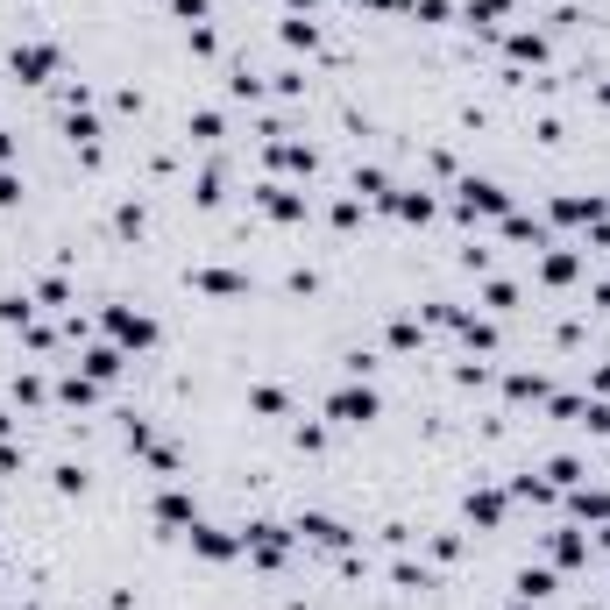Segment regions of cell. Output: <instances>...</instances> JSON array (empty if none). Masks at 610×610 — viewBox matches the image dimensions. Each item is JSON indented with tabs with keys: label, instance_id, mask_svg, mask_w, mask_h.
I'll return each instance as SVG.
<instances>
[{
	"label": "cell",
	"instance_id": "6da1fadb",
	"mask_svg": "<svg viewBox=\"0 0 610 610\" xmlns=\"http://www.w3.org/2000/svg\"><path fill=\"white\" fill-rule=\"evenodd\" d=\"M454 213H462V220H504L511 213V199H504V185L497 178H462V185H454Z\"/></svg>",
	"mask_w": 610,
	"mask_h": 610
},
{
	"label": "cell",
	"instance_id": "7a4b0ae2",
	"mask_svg": "<svg viewBox=\"0 0 610 610\" xmlns=\"http://www.w3.org/2000/svg\"><path fill=\"white\" fill-rule=\"evenodd\" d=\"M107 334L114 348H157V320L135 313V305H107Z\"/></svg>",
	"mask_w": 610,
	"mask_h": 610
},
{
	"label": "cell",
	"instance_id": "3957f363",
	"mask_svg": "<svg viewBox=\"0 0 610 610\" xmlns=\"http://www.w3.org/2000/svg\"><path fill=\"white\" fill-rule=\"evenodd\" d=\"M376 412H384V405H376L369 384H341V391L327 398V419H334V426H369Z\"/></svg>",
	"mask_w": 610,
	"mask_h": 610
},
{
	"label": "cell",
	"instance_id": "277c9868",
	"mask_svg": "<svg viewBox=\"0 0 610 610\" xmlns=\"http://www.w3.org/2000/svg\"><path fill=\"white\" fill-rule=\"evenodd\" d=\"M8 71H15L22 86L57 79V43H15V50H8Z\"/></svg>",
	"mask_w": 610,
	"mask_h": 610
},
{
	"label": "cell",
	"instance_id": "5b68a950",
	"mask_svg": "<svg viewBox=\"0 0 610 610\" xmlns=\"http://www.w3.org/2000/svg\"><path fill=\"white\" fill-rule=\"evenodd\" d=\"M242 554H249L256 568H277V561L291 554V532H284V525H249V532H242Z\"/></svg>",
	"mask_w": 610,
	"mask_h": 610
},
{
	"label": "cell",
	"instance_id": "8992f818",
	"mask_svg": "<svg viewBox=\"0 0 610 610\" xmlns=\"http://www.w3.org/2000/svg\"><path fill=\"white\" fill-rule=\"evenodd\" d=\"M192 554H199V561H235V554H242V532H227V525H192Z\"/></svg>",
	"mask_w": 610,
	"mask_h": 610
},
{
	"label": "cell",
	"instance_id": "52a82bcc",
	"mask_svg": "<svg viewBox=\"0 0 610 610\" xmlns=\"http://www.w3.org/2000/svg\"><path fill=\"white\" fill-rule=\"evenodd\" d=\"M469 525H483V532H497L504 525V511H511V490H469Z\"/></svg>",
	"mask_w": 610,
	"mask_h": 610
},
{
	"label": "cell",
	"instance_id": "ba28073f",
	"mask_svg": "<svg viewBox=\"0 0 610 610\" xmlns=\"http://www.w3.org/2000/svg\"><path fill=\"white\" fill-rule=\"evenodd\" d=\"M291 532H298V540H313V547H348V525H341V518H327V511H305Z\"/></svg>",
	"mask_w": 610,
	"mask_h": 610
},
{
	"label": "cell",
	"instance_id": "9c48e42d",
	"mask_svg": "<svg viewBox=\"0 0 610 610\" xmlns=\"http://www.w3.org/2000/svg\"><path fill=\"white\" fill-rule=\"evenodd\" d=\"M157 525H164V532H192V525H199V504H192L185 490H164V497H157Z\"/></svg>",
	"mask_w": 610,
	"mask_h": 610
},
{
	"label": "cell",
	"instance_id": "30bf717a",
	"mask_svg": "<svg viewBox=\"0 0 610 610\" xmlns=\"http://www.w3.org/2000/svg\"><path fill=\"white\" fill-rule=\"evenodd\" d=\"M256 206H263L270 220H305V199H298L291 185H256Z\"/></svg>",
	"mask_w": 610,
	"mask_h": 610
},
{
	"label": "cell",
	"instance_id": "8fae6325",
	"mask_svg": "<svg viewBox=\"0 0 610 610\" xmlns=\"http://www.w3.org/2000/svg\"><path fill=\"white\" fill-rule=\"evenodd\" d=\"M192 284H199L206 298H242V291H249L242 270H192Z\"/></svg>",
	"mask_w": 610,
	"mask_h": 610
},
{
	"label": "cell",
	"instance_id": "7c38bea8",
	"mask_svg": "<svg viewBox=\"0 0 610 610\" xmlns=\"http://www.w3.org/2000/svg\"><path fill=\"white\" fill-rule=\"evenodd\" d=\"M511 589H518V603H547L554 596V568H518Z\"/></svg>",
	"mask_w": 610,
	"mask_h": 610
},
{
	"label": "cell",
	"instance_id": "4fadbf2b",
	"mask_svg": "<svg viewBox=\"0 0 610 610\" xmlns=\"http://www.w3.org/2000/svg\"><path fill=\"white\" fill-rule=\"evenodd\" d=\"M79 369L93 376V384H114V376H121V348H86Z\"/></svg>",
	"mask_w": 610,
	"mask_h": 610
},
{
	"label": "cell",
	"instance_id": "5bb4252c",
	"mask_svg": "<svg viewBox=\"0 0 610 610\" xmlns=\"http://www.w3.org/2000/svg\"><path fill=\"white\" fill-rule=\"evenodd\" d=\"M575 518L582 525H610V490H582L575 483Z\"/></svg>",
	"mask_w": 610,
	"mask_h": 610
},
{
	"label": "cell",
	"instance_id": "9a60e30c",
	"mask_svg": "<svg viewBox=\"0 0 610 610\" xmlns=\"http://www.w3.org/2000/svg\"><path fill=\"white\" fill-rule=\"evenodd\" d=\"M277 36H284V50H313V43H320V22H313V15H291Z\"/></svg>",
	"mask_w": 610,
	"mask_h": 610
},
{
	"label": "cell",
	"instance_id": "2e32d148",
	"mask_svg": "<svg viewBox=\"0 0 610 610\" xmlns=\"http://www.w3.org/2000/svg\"><path fill=\"white\" fill-rule=\"evenodd\" d=\"M554 561H561V568H582V561H589V540H582L575 525H568V532H554Z\"/></svg>",
	"mask_w": 610,
	"mask_h": 610
},
{
	"label": "cell",
	"instance_id": "e0dca14e",
	"mask_svg": "<svg viewBox=\"0 0 610 610\" xmlns=\"http://www.w3.org/2000/svg\"><path fill=\"white\" fill-rule=\"evenodd\" d=\"M57 398H64V405H93V398H100V384H93L86 369H71L64 384H57Z\"/></svg>",
	"mask_w": 610,
	"mask_h": 610
},
{
	"label": "cell",
	"instance_id": "ac0fdd59",
	"mask_svg": "<svg viewBox=\"0 0 610 610\" xmlns=\"http://www.w3.org/2000/svg\"><path fill=\"white\" fill-rule=\"evenodd\" d=\"M575 270H582V256H575V249H554V256L540 263V277H547V284H575Z\"/></svg>",
	"mask_w": 610,
	"mask_h": 610
},
{
	"label": "cell",
	"instance_id": "d6986e66",
	"mask_svg": "<svg viewBox=\"0 0 610 610\" xmlns=\"http://www.w3.org/2000/svg\"><path fill=\"white\" fill-rule=\"evenodd\" d=\"M64 135H71V142H86V149H93V142H100V121H93V114H86V107H64Z\"/></svg>",
	"mask_w": 610,
	"mask_h": 610
},
{
	"label": "cell",
	"instance_id": "ffe728a7",
	"mask_svg": "<svg viewBox=\"0 0 610 610\" xmlns=\"http://www.w3.org/2000/svg\"><path fill=\"white\" fill-rule=\"evenodd\" d=\"M391 213L398 220H433V199L426 192H391Z\"/></svg>",
	"mask_w": 610,
	"mask_h": 610
},
{
	"label": "cell",
	"instance_id": "44dd1931",
	"mask_svg": "<svg viewBox=\"0 0 610 610\" xmlns=\"http://www.w3.org/2000/svg\"><path fill=\"white\" fill-rule=\"evenodd\" d=\"M284 405H291V398H284L277 384H256V391H249V412H263V419H284Z\"/></svg>",
	"mask_w": 610,
	"mask_h": 610
},
{
	"label": "cell",
	"instance_id": "7402d4cb",
	"mask_svg": "<svg viewBox=\"0 0 610 610\" xmlns=\"http://www.w3.org/2000/svg\"><path fill=\"white\" fill-rule=\"evenodd\" d=\"M547 483H554V490H575V483H582V462H575V454H554V462H547Z\"/></svg>",
	"mask_w": 610,
	"mask_h": 610
},
{
	"label": "cell",
	"instance_id": "603a6c76",
	"mask_svg": "<svg viewBox=\"0 0 610 610\" xmlns=\"http://www.w3.org/2000/svg\"><path fill=\"white\" fill-rule=\"evenodd\" d=\"M504 242H532V249H540L547 235H540V220H525V213H504Z\"/></svg>",
	"mask_w": 610,
	"mask_h": 610
},
{
	"label": "cell",
	"instance_id": "cb8c5ba5",
	"mask_svg": "<svg viewBox=\"0 0 610 610\" xmlns=\"http://www.w3.org/2000/svg\"><path fill=\"white\" fill-rule=\"evenodd\" d=\"M355 192L376 199V206H391V178H384V171H355Z\"/></svg>",
	"mask_w": 610,
	"mask_h": 610
},
{
	"label": "cell",
	"instance_id": "d4e9b609",
	"mask_svg": "<svg viewBox=\"0 0 610 610\" xmlns=\"http://www.w3.org/2000/svg\"><path fill=\"white\" fill-rule=\"evenodd\" d=\"M483 305H490V313H518V284H483Z\"/></svg>",
	"mask_w": 610,
	"mask_h": 610
},
{
	"label": "cell",
	"instance_id": "484cf974",
	"mask_svg": "<svg viewBox=\"0 0 610 610\" xmlns=\"http://www.w3.org/2000/svg\"><path fill=\"white\" fill-rule=\"evenodd\" d=\"M504 391H511L518 405H532V398H547V376H525V369H518V376H511V384H504Z\"/></svg>",
	"mask_w": 610,
	"mask_h": 610
},
{
	"label": "cell",
	"instance_id": "4316f807",
	"mask_svg": "<svg viewBox=\"0 0 610 610\" xmlns=\"http://www.w3.org/2000/svg\"><path fill=\"white\" fill-rule=\"evenodd\" d=\"M419 341H426V327H419V320H391V348H398V355H412Z\"/></svg>",
	"mask_w": 610,
	"mask_h": 610
},
{
	"label": "cell",
	"instance_id": "83f0119b",
	"mask_svg": "<svg viewBox=\"0 0 610 610\" xmlns=\"http://www.w3.org/2000/svg\"><path fill=\"white\" fill-rule=\"evenodd\" d=\"M575 426H589L596 440H610V398H596V405H582V419Z\"/></svg>",
	"mask_w": 610,
	"mask_h": 610
},
{
	"label": "cell",
	"instance_id": "f1b7e54d",
	"mask_svg": "<svg viewBox=\"0 0 610 610\" xmlns=\"http://www.w3.org/2000/svg\"><path fill=\"white\" fill-rule=\"evenodd\" d=\"M220 128H227L220 114H192V121H185V135H192V142H220Z\"/></svg>",
	"mask_w": 610,
	"mask_h": 610
},
{
	"label": "cell",
	"instance_id": "f546056e",
	"mask_svg": "<svg viewBox=\"0 0 610 610\" xmlns=\"http://www.w3.org/2000/svg\"><path fill=\"white\" fill-rule=\"evenodd\" d=\"M391 582H398V589H433V575H426V568H412V561H398V568H391Z\"/></svg>",
	"mask_w": 610,
	"mask_h": 610
},
{
	"label": "cell",
	"instance_id": "4dcf8cb0",
	"mask_svg": "<svg viewBox=\"0 0 610 610\" xmlns=\"http://www.w3.org/2000/svg\"><path fill=\"white\" fill-rule=\"evenodd\" d=\"M511 0H469V22H504Z\"/></svg>",
	"mask_w": 610,
	"mask_h": 610
},
{
	"label": "cell",
	"instance_id": "1f68e13d",
	"mask_svg": "<svg viewBox=\"0 0 610 610\" xmlns=\"http://www.w3.org/2000/svg\"><path fill=\"white\" fill-rule=\"evenodd\" d=\"M0 320H8V327H29V298L8 291V298H0Z\"/></svg>",
	"mask_w": 610,
	"mask_h": 610
},
{
	"label": "cell",
	"instance_id": "d6a6232c",
	"mask_svg": "<svg viewBox=\"0 0 610 610\" xmlns=\"http://www.w3.org/2000/svg\"><path fill=\"white\" fill-rule=\"evenodd\" d=\"M511 57H525V64H540V57H547V43H540V36H511Z\"/></svg>",
	"mask_w": 610,
	"mask_h": 610
},
{
	"label": "cell",
	"instance_id": "836d02e7",
	"mask_svg": "<svg viewBox=\"0 0 610 610\" xmlns=\"http://www.w3.org/2000/svg\"><path fill=\"white\" fill-rule=\"evenodd\" d=\"M412 15L419 22H447V0H412Z\"/></svg>",
	"mask_w": 610,
	"mask_h": 610
},
{
	"label": "cell",
	"instance_id": "e575fe53",
	"mask_svg": "<svg viewBox=\"0 0 610 610\" xmlns=\"http://www.w3.org/2000/svg\"><path fill=\"white\" fill-rule=\"evenodd\" d=\"M0 206H22V178L15 171H0Z\"/></svg>",
	"mask_w": 610,
	"mask_h": 610
},
{
	"label": "cell",
	"instance_id": "d590c367",
	"mask_svg": "<svg viewBox=\"0 0 610 610\" xmlns=\"http://www.w3.org/2000/svg\"><path fill=\"white\" fill-rule=\"evenodd\" d=\"M171 8H178L185 22H206V0H171Z\"/></svg>",
	"mask_w": 610,
	"mask_h": 610
},
{
	"label": "cell",
	"instance_id": "8d00e7d4",
	"mask_svg": "<svg viewBox=\"0 0 610 610\" xmlns=\"http://www.w3.org/2000/svg\"><path fill=\"white\" fill-rule=\"evenodd\" d=\"M8 157H15V135H8V128H0V171H8Z\"/></svg>",
	"mask_w": 610,
	"mask_h": 610
},
{
	"label": "cell",
	"instance_id": "74e56055",
	"mask_svg": "<svg viewBox=\"0 0 610 610\" xmlns=\"http://www.w3.org/2000/svg\"><path fill=\"white\" fill-rule=\"evenodd\" d=\"M596 391H603V398H610V362H603V369H596Z\"/></svg>",
	"mask_w": 610,
	"mask_h": 610
},
{
	"label": "cell",
	"instance_id": "f35d334b",
	"mask_svg": "<svg viewBox=\"0 0 610 610\" xmlns=\"http://www.w3.org/2000/svg\"><path fill=\"white\" fill-rule=\"evenodd\" d=\"M362 8H405V0H362Z\"/></svg>",
	"mask_w": 610,
	"mask_h": 610
},
{
	"label": "cell",
	"instance_id": "ab89813d",
	"mask_svg": "<svg viewBox=\"0 0 610 610\" xmlns=\"http://www.w3.org/2000/svg\"><path fill=\"white\" fill-rule=\"evenodd\" d=\"M596 305H610V284H596Z\"/></svg>",
	"mask_w": 610,
	"mask_h": 610
},
{
	"label": "cell",
	"instance_id": "60d3db41",
	"mask_svg": "<svg viewBox=\"0 0 610 610\" xmlns=\"http://www.w3.org/2000/svg\"><path fill=\"white\" fill-rule=\"evenodd\" d=\"M291 8H305V15H313V0H291Z\"/></svg>",
	"mask_w": 610,
	"mask_h": 610
},
{
	"label": "cell",
	"instance_id": "b9f144b4",
	"mask_svg": "<svg viewBox=\"0 0 610 610\" xmlns=\"http://www.w3.org/2000/svg\"><path fill=\"white\" fill-rule=\"evenodd\" d=\"M0 440H8V412H0Z\"/></svg>",
	"mask_w": 610,
	"mask_h": 610
},
{
	"label": "cell",
	"instance_id": "7bdbcfd3",
	"mask_svg": "<svg viewBox=\"0 0 610 610\" xmlns=\"http://www.w3.org/2000/svg\"><path fill=\"white\" fill-rule=\"evenodd\" d=\"M0 610H29V603H0Z\"/></svg>",
	"mask_w": 610,
	"mask_h": 610
},
{
	"label": "cell",
	"instance_id": "ee69618b",
	"mask_svg": "<svg viewBox=\"0 0 610 610\" xmlns=\"http://www.w3.org/2000/svg\"><path fill=\"white\" fill-rule=\"evenodd\" d=\"M596 100H603V107H610V86H603V93H596Z\"/></svg>",
	"mask_w": 610,
	"mask_h": 610
},
{
	"label": "cell",
	"instance_id": "f6af8a7d",
	"mask_svg": "<svg viewBox=\"0 0 610 610\" xmlns=\"http://www.w3.org/2000/svg\"><path fill=\"white\" fill-rule=\"evenodd\" d=\"M603 547H610V525H603Z\"/></svg>",
	"mask_w": 610,
	"mask_h": 610
},
{
	"label": "cell",
	"instance_id": "bcb514c9",
	"mask_svg": "<svg viewBox=\"0 0 610 610\" xmlns=\"http://www.w3.org/2000/svg\"><path fill=\"white\" fill-rule=\"evenodd\" d=\"M511 610H532V603H511Z\"/></svg>",
	"mask_w": 610,
	"mask_h": 610
}]
</instances>
